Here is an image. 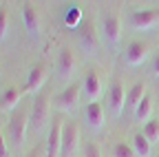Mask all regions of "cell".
Instances as JSON below:
<instances>
[{"mask_svg":"<svg viewBox=\"0 0 159 157\" xmlns=\"http://www.w3.org/2000/svg\"><path fill=\"white\" fill-rule=\"evenodd\" d=\"M49 115H51V97L47 93H40L31 106V126L35 128V133H42L47 128Z\"/></svg>","mask_w":159,"mask_h":157,"instance_id":"cell-1","label":"cell"},{"mask_svg":"<svg viewBox=\"0 0 159 157\" xmlns=\"http://www.w3.org/2000/svg\"><path fill=\"white\" fill-rule=\"evenodd\" d=\"M29 124H31V111L27 109H18L11 117V142L13 146H22L27 142V133H29Z\"/></svg>","mask_w":159,"mask_h":157,"instance_id":"cell-2","label":"cell"},{"mask_svg":"<svg viewBox=\"0 0 159 157\" xmlns=\"http://www.w3.org/2000/svg\"><path fill=\"white\" fill-rule=\"evenodd\" d=\"M126 89L122 84V80H113L111 86H108V93H106V109L113 117H119L126 106Z\"/></svg>","mask_w":159,"mask_h":157,"instance_id":"cell-3","label":"cell"},{"mask_svg":"<svg viewBox=\"0 0 159 157\" xmlns=\"http://www.w3.org/2000/svg\"><path fill=\"white\" fill-rule=\"evenodd\" d=\"M82 148V133L77 122H66L64 135H62V157H77Z\"/></svg>","mask_w":159,"mask_h":157,"instance_id":"cell-4","label":"cell"},{"mask_svg":"<svg viewBox=\"0 0 159 157\" xmlns=\"http://www.w3.org/2000/svg\"><path fill=\"white\" fill-rule=\"evenodd\" d=\"M66 120L64 117H55L49 128V140H47V157H62V135H64Z\"/></svg>","mask_w":159,"mask_h":157,"instance_id":"cell-5","label":"cell"},{"mask_svg":"<svg viewBox=\"0 0 159 157\" xmlns=\"http://www.w3.org/2000/svg\"><path fill=\"white\" fill-rule=\"evenodd\" d=\"M82 91H84V86H80V84H69L62 93H60V97L55 100L57 111H64V113L75 111V109L80 106V100H82Z\"/></svg>","mask_w":159,"mask_h":157,"instance_id":"cell-6","label":"cell"},{"mask_svg":"<svg viewBox=\"0 0 159 157\" xmlns=\"http://www.w3.org/2000/svg\"><path fill=\"white\" fill-rule=\"evenodd\" d=\"M130 25L139 31H146L159 25V7L157 9H139L135 13H130Z\"/></svg>","mask_w":159,"mask_h":157,"instance_id":"cell-7","label":"cell"},{"mask_svg":"<svg viewBox=\"0 0 159 157\" xmlns=\"http://www.w3.org/2000/svg\"><path fill=\"white\" fill-rule=\"evenodd\" d=\"M49 80V64L47 62H38L31 71H29V80L25 86V93H38L44 86V82Z\"/></svg>","mask_w":159,"mask_h":157,"instance_id":"cell-8","label":"cell"},{"mask_svg":"<svg viewBox=\"0 0 159 157\" xmlns=\"http://www.w3.org/2000/svg\"><path fill=\"white\" fill-rule=\"evenodd\" d=\"M75 71H77V58H75L73 49L64 47L62 51H60V60H57V73H60V80H71Z\"/></svg>","mask_w":159,"mask_h":157,"instance_id":"cell-9","label":"cell"},{"mask_svg":"<svg viewBox=\"0 0 159 157\" xmlns=\"http://www.w3.org/2000/svg\"><path fill=\"white\" fill-rule=\"evenodd\" d=\"M84 95H86L89 104L99 102V97L104 95V84H102V77H99L97 71L86 73V77H84Z\"/></svg>","mask_w":159,"mask_h":157,"instance_id":"cell-10","label":"cell"},{"mask_svg":"<svg viewBox=\"0 0 159 157\" xmlns=\"http://www.w3.org/2000/svg\"><path fill=\"white\" fill-rule=\"evenodd\" d=\"M148 55H150V44H148V42L133 40V42L126 47V62H128L130 67H139V64H144Z\"/></svg>","mask_w":159,"mask_h":157,"instance_id":"cell-11","label":"cell"},{"mask_svg":"<svg viewBox=\"0 0 159 157\" xmlns=\"http://www.w3.org/2000/svg\"><path fill=\"white\" fill-rule=\"evenodd\" d=\"M104 38L111 47H115L122 38V22H119V16L115 13H108L104 18Z\"/></svg>","mask_w":159,"mask_h":157,"instance_id":"cell-12","label":"cell"},{"mask_svg":"<svg viewBox=\"0 0 159 157\" xmlns=\"http://www.w3.org/2000/svg\"><path fill=\"white\" fill-rule=\"evenodd\" d=\"M84 115H86V122H89V126H91L93 131H102V128H104V124H106V113H104V109H102V104H99V102L86 104Z\"/></svg>","mask_w":159,"mask_h":157,"instance_id":"cell-13","label":"cell"},{"mask_svg":"<svg viewBox=\"0 0 159 157\" xmlns=\"http://www.w3.org/2000/svg\"><path fill=\"white\" fill-rule=\"evenodd\" d=\"M80 38H82V44L89 53H97L99 49V40H97V31L93 22H84V27L80 29Z\"/></svg>","mask_w":159,"mask_h":157,"instance_id":"cell-14","label":"cell"},{"mask_svg":"<svg viewBox=\"0 0 159 157\" xmlns=\"http://www.w3.org/2000/svg\"><path fill=\"white\" fill-rule=\"evenodd\" d=\"M152 111H155V97L150 93H146V97L142 100V104H139L137 111H135V122L142 124V126L148 124L152 120Z\"/></svg>","mask_w":159,"mask_h":157,"instance_id":"cell-15","label":"cell"},{"mask_svg":"<svg viewBox=\"0 0 159 157\" xmlns=\"http://www.w3.org/2000/svg\"><path fill=\"white\" fill-rule=\"evenodd\" d=\"M22 93L25 91H18L16 86L5 89V93L0 95V111H16L20 100H22Z\"/></svg>","mask_w":159,"mask_h":157,"instance_id":"cell-16","label":"cell"},{"mask_svg":"<svg viewBox=\"0 0 159 157\" xmlns=\"http://www.w3.org/2000/svg\"><path fill=\"white\" fill-rule=\"evenodd\" d=\"M146 93H148V89H146L144 82H135V84L130 86V91L126 93V106H128L130 111H137V106L142 104V100L146 97Z\"/></svg>","mask_w":159,"mask_h":157,"instance_id":"cell-17","label":"cell"},{"mask_svg":"<svg viewBox=\"0 0 159 157\" xmlns=\"http://www.w3.org/2000/svg\"><path fill=\"white\" fill-rule=\"evenodd\" d=\"M22 20H25V27L31 33H38L40 31V13H38V9L31 2H25L22 5Z\"/></svg>","mask_w":159,"mask_h":157,"instance_id":"cell-18","label":"cell"},{"mask_svg":"<svg viewBox=\"0 0 159 157\" xmlns=\"http://www.w3.org/2000/svg\"><path fill=\"white\" fill-rule=\"evenodd\" d=\"M133 150L137 157H150V153H152V144L146 140V135L142 131H137L133 135Z\"/></svg>","mask_w":159,"mask_h":157,"instance_id":"cell-19","label":"cell"},{"mask_svg":"<svg viewBox=\"0 0 159 157\" xmlns=\"http://www.w3.org/2000/svg\"><path fill=\"white\" fill-rule=\"evenodd\" d=\"M142 133L146 135V140H148L150 144H159V120H155V117H152L148 124H144Z\"/></svg>","mask_w":159,"mask_h":157,"instance_id":"cell-20","label":"cell"},{"mask_svg":"<svg viewBox=\"0 0 159 157\" xmlns=\"http://www.w3.org/2000/svg\"><path fill=\"white\" fill-rule=\"evenodd\" d=\"M113 157H137V155H135V150H133L130 144L119 142V144H115V148H113Z\"/></svg>","mask_w":159,"mask_h":157,"instance_id":"cell-21","label":"cell"},{"mask_svg":"<svg viewBox=\"0 0 159 157\" xmlns=\"http://www.w3.org/2000/svg\"><path fill=\"white\" fill-rule=\"evenodd\" d=\"M7 31H9V9L7 5H2L0 7V40L7 35Z\"/></svg>","mask_w":159,"mask_h":157,"instance_id":"cell-22","label":"cell"},{"mask_svg":"<svg viewBox=\"0 0 159 157\" xmlns=\"http://www.w3.org/2000/svg\"><path fill=\"white\" fill-rule=\"evenodd\" d=\"M80 18H82V11H80V7H71L69 13H66V25H69V27H77Z\"/></svg>","mask_w":159,"mask_h":157,"instance_id":"cell-23","label":"cell"},{"mask_svg":"<svg viewBox=\"0 0 159 157\" xmlns=\"http://www.w3.org/2000/svg\"><path fill=\"white\" fill-rule=\"evenodd\" d=\"M84 157H102V148H99V144L89 142L84 146Z\"/></svg>","mask_w":159,"mask_h":157,"instance_id":"cell-24","label":"cell"},{"mask_svg":"<svg viewBox=\"0 0 159 157\" xmlns=\"http://www.w3.org/2000/svg\"><path fill=\"white\" fill-rule=\"evenodd\" d=\"M0 157H9V150H7V140H5L2 131H0Z\"/></svg>","mask_w":159,"mask_h":157,"instance_id":"cell-25","label":"cell"},{"mask_svg":"<svg viewBox=\"0 0 159 157\" xmlns=\"http://www.w3.org/2000/svg\"><path fill=\"white\" fill-rule=\"evenodd\" d=\"M152 71H155V75L159 77V51H157L155 58H152Z\"/></svg>","mask_w":159,"mask_h":157,"instance_id":"cell-26","label":"cell"},{"mask_svg":"<svg viewBox=\"0 0 159 157\" xmlns=\"http://www.w3.org/2000/svg\"><path fill=\"white\" fill-rule=\"evenodd\" d=\"M29 157H40V148H35V150H33V153H31Z\"/></svg>","mask_w":159,"mask_h":157,"instance_id":"cell-27","label":"cell"},{"mask_svg":"<svg viewBox=\"0 0 159 157\" xmlns=\"http://www.w3.org/2000/svg\"><path fill=\"white\" fill-rule=\"evenodd\" d=\"M157 157H159V155H157Z\"/></svg>","mask_w":159,"mask_h":157,"instance_id":"cell-28","label":"cell"}]
</instances>
